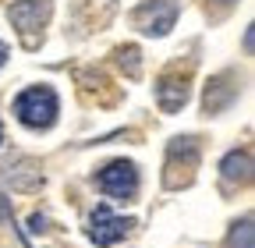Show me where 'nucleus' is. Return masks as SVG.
<instances>
[{"instance_id": "f257e3e1", "label": "nucleus", "mask_w": 255, "mask_h": 248, "mask_svg": "<svg viewBox=\"0 0 255 248\" xmlns=\"http://www.w3.org/2000/svg\"><path fill=\"white\" fill-rule=\"evenodd\" d=\"M60 114V100L50 85H32L14 100V117L32 131H46Z\"/></svg>"}, {"instance_id": "f03ea898", "label": "nucleus", "mask_w": 255, "mask_h": 248, "mask_svg": "<svg viewBox=\"0 0 255 248\" xmlns=\"http://www.w3.org/2000/svg\"><path fill=\"white\" fill-rule=\"evenodd\" d=\"M96 188H100L103 195H110V199H131L135 192H138V170H135V163L131 160H114V163H107L100 174H96Z\"/></svg>"}, {"instance_id": "7ed1b4c3", "label": "nucleus", "mask_w": 255, "mask_h": 248, "mask_svg": "<svg viewBox=\"0 0 255 248\" xmlns=\"http://www.w3.org/2000/svg\"><path fill=\"white\" fill-rule=\"evenodd\" d=\"M131 227H135L131 216H117L110 206H96V213L89 216V241L100 245V248H110V245H117Z\"/></svg>"}, {"instance_id": "20e7f679", "label": "nucleus", "mask_w": 255, "mask_h": 248, "mask_svg": "<svg viewBox=\"0 0 255 248\" xmlns=\"http://www.w3.org/2000/svg\"><path fill=\"white\" fill-rule=\"evenodd\" d=\"M7 14L21 32L25 46H36V28H43V21L50 18V0H18V4H11Z\"/></svg>"}, {"instance_id": "39448f33", "label": "nucleus", "mask_w": 255, "mask_h": 248, "mask_svg": "<svg viewBox=\"0 0 255 248\" xmlns=\"http://www.w3.org/2000/svg\"><path fill=\"white\" fill-rule=\"evenodd\" d=\"M174 21H177V4H170V0H152V4H142L135 11V25L145 36H167Z\"/></svg>"}, {"instance_id": "423d86ee", "label": "nucleus", "mask_w": 255, "mask_h": 248, "mask_svg": "<svg viewBox=\"0 0 255 248\" xmlns=\"http://www.w3.org/2000/svg\"><path fill=\"white\" fill-rule=\"evenodd\" d=\"M156 100H159V107H163L167 114L181 110V107L188 103V82L177 78V75H163V78H159V85H156Z\"/></svg>"}, {"instance_id": "0eeeda50", "label": "nucleus", "mask_w": 255, "mask_h": 248, "mask_svg": "<svg viewBox=\"0 0 255 248\" xmlns=\"http://www.w3.org/2000/svg\"><path fill=\"white\" fill-rule=\"evenodd\" d=\"M220 174H223V181H238V184H248L252 181V152L248 149H238V152H227L223 156V163H220Z\"/></svg>"}, {"instance_id": "6e6552de", "label": "nucleus", "mask_w": 255, "mask_h": 248, "mask_svg": "<svg viewBox=\"0 0 255 248\" xmlns=\"http://www.w3.org/2000/svg\"><path fill=\"white\" fill-rule=\"evenodd\" d=\"M227 248H255V245H252V216H241V224L231 227Z\"/></svg>"}, {"instance_id": "1a4fd4ad", "label": "nucleus", "mask_w": 255, "mask_h": 248, "mask_svg": "<svg viewBox=\"0 0 255 248\" xmlns=\"http://www.w3.org/2000/svg\"><path fill=\"white\" fill-rule=\"evenodd\" d=\"M121 68H128V75H131V78L138 75V50H135V46H124V50H121Z\"/></svg>"}, {"instance_id": "9d476101", "label": "nucleus", "mask_w": 255, "mask_h": 248, "mask_svg": "<svg viewBox=\"0 0 255 248\" xmlns=\"http://www.w3.org/2000/svg\"><path fill=\"white\" fill-rule=\"evenodd\" d=\"M28 224H32V231H46V216H39V213H36Z\"/></svg>"}, {"instance_id": "9b49d317", "label": "nucleus", "mask_w": 255, "mask_h": 248, "mask_svg": "<svg viewBox=\"0 0 255 248\" xmlns=\"http://www.w3.org/2000/svg\"><path fill=\"white\" fill-rule=\"evenodd\" d=\"M7 216H11V206H7L4 195H0V220H7Z\"/></svg>"}, {"instance_id": "f8f14e48", "label": "nucleus", "mask_w": 255, "mask_h": 248, "mask_svg": "<svg viewBox=\"0 0 255 248\" xmlns=\"http://www.w3.org/2000/svg\"><path fill=\"white\" fill-rule=\"evenodd\" d=\"M4 60H7V46H4V43H0V64H4Z\"/></svg>"}, {"instance_id": "ddd939ff", "label": "nucleus", "mask_w": 255, "mask_h": 248, "mask_svg": "<svg viewBox=\"0 0 255 248\" xmlns=\"http://www.w3.org/2000/svg\"><path fill=\"white\" fill-rule=\"evenodd\" d=\"M0 145H4V124H0Z\"/></svg>"}, {"instance_id": "4468645a", "label": "nucleus", "mask_w": 255, "mask_h": 248, "mask_svg": "<svg viewBox=\"0 0 255 248\" xmlns=\"http://www.w3.org/2000/svg\"><path fill=\"white\" fill-rule=\"evenodd\" d=\"M220 4H234V0H220Z\"/></svg>"}]
</instances>
